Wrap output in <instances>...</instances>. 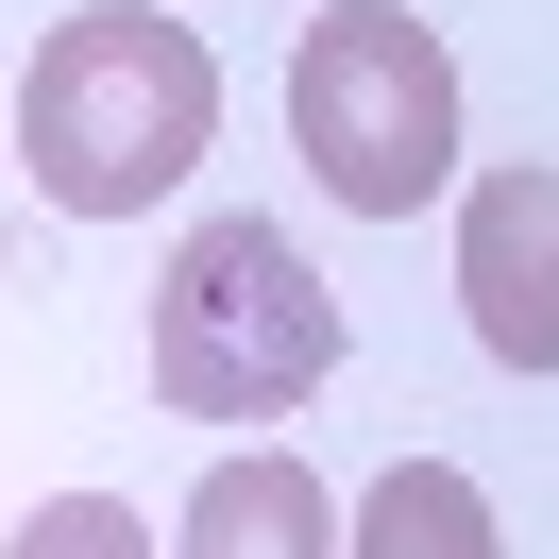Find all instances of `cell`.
<instances>
[{
	"instance_id": "cell-7",
	"label": "cell",
	"mask_w": 559,
	"mask_h": 559,
	"mask_svg": "<svg viewBox=\"0 0 559 559\" xmlns=\"http://www.w3.org/2000/svg\"><path fill=\"white\" fill-rule=\"evenodd\" d=\"M0 559H170V543H153L119 491H35V509L0 525Z\"/></svg>"
},
{
	"instance_id": "cell-5",
	"label": "cell",
	"mask_w": 559,
	"mask_h": 559,
	"mask_svg": "<svg viewBox=\"0 0 559 559\" xmlns=\"http://www.w3.org/2000/svg\"><path fill=\"white\" fill-rule=\"evenodd\" d=\"M170 559H340V491H322L288 441H238V457H204Z\"/></svg>"
},
{
	"instance_id": "cell-6",
	"label": "cell",
	"mask_w": 559,
	"mask_h": 559,
	"mask_svg": "<svg viewBox=\"0 0 559 559\" xmlns=\"http://www.w3.org/2000/svg\"><path fill=\"white\" fill-rule=\"evenodd\" d=\"M340 559H509V525H491V491L457 457H390L340 509Z\"/></svg>"
},
{
	"instance_id": "cell-4",
	"label": "cell",
	"mask_w": 559,
	"mask_h": 559,
	"mask_svg": "<svg viewBox=\"0 0 559 559\" xmlns=\"http://www.w3.org/2000/svg\"><path fill=\"white\" fill-rule=\"evenodd\" d=\"M457 306L509 373H559V153H509L457 187Z\"/></svg>"
},
{
	"instance_id": "cell-2",
	"label": "cell",
	"mask_w": 559,
	"mask_h": 559,
	"mask_svg": "<svg viewBox=\"0 0 559 559\" xmlns=\"http://www.w3.org/2000/svg\"><path fill=\"white\" fill-rule=\"evenodd\" d=\"M136 373H153L170 424H288V407H322V373H340V288H322V254L288 238V221H254V204L187 221L170 272H153Z\"/></svg>"
},
{
	"instance_id": "cell-1",
	"label": "cell",
	"mask_w": 559,
	"mask_h": 559,
	"mask_svg": "<svg viewBox=\"0 0 559 559\" xmlns=\"http://www.w3.org/2000/svg\"><path fill=\"white\" fill-rule=\"evenodd\" d=\"M204 153H221V51L187 35V17L85 0V17L35 35V69H17V170H35V204L153 221Z\"/></svg>"
},
{
	"instance_id": "cell-3",
	"label": "cell",
	"mask_w": 559,
	"mask_h": 559,
	"mask_svg": "<svg viewBox=\"0 0 559 559\" xmlns=\"http://www.w3.org/2000/svg\"><path fill=\"white\" fill-rule=\"evenodd\" d=\"M288 136H306L322 204L356 221H424L457 187V51L407 0H322L288 51Z\"/></svg>"
}]
</instances>
